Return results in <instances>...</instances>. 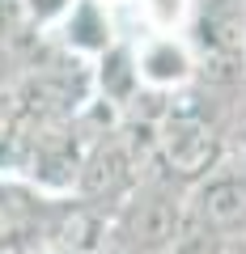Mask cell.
Returning a JSON list of instances; mask_svg holds the SVG:
<instances>
[{"label":"cell","mask_w":246,"mask_h":254,"mask_svg":"<svg viewBox=\"0 0 246 254\" xmlns=\"http://www.w3.org/2000/svg\"><path fill=\"white\" fill-rule=\"evenodd\" d=\"M17 131H21V115H17V102H13V89L4 85V89H0V174L9 170Z\"/></svg>","instance_id":"52a82bcc"},{"label":"cell","mask_w":246,"mask_h":254,"mask_svg":"<svg viewBox=\"0 0 246 254\" xmlns=\"http://www.w3.org/2000/svg\"><path fill=\"white\" fill-rule=\"evenodd\" d=\"M17 4H21L26 26L34 30L38 38H51V30L68 17V9H73L77 0H17Z\"/></svg>","instance_id":"8992f818"},{"label":"cell","mask_w":246,"mask_h":254,"mask_svg":"<svg viewBox=\"0 0 246 254\" xmlns=\"http://www.w3.org/2000/svg\"><path fill=\"white\" fill-rule=\"evenodd\" d=\"M47 43L60 55L77 60V64H93L106 47L119 43V34H115V21H110L102 0H77L73 9H68V17L51 30Z\"/></svg>","instance_id":"5b68a950"},{"label":"cell","mask_w":246,"mask_h":254,"mask_svg":"<svg viewBox=\"0 0 246 254\" xmlns=\"http://www.w3.org/2000/svg\"><path fill=\"white\" fill-rule=\"evenodd\" d=\"M187 220L217 242L246 237V174L221 161L187 187Z\"/></svg>","instance_id":"7a4b0ae2"},{"label":"cell","mask_w":246,"mask_h":254,"mask_svg":"<svg viewBox=\"0 0 246 254\" xmlns=\"http://www.w3.org/2000/svg\"><path fill=\"white\" fill-rule=\"evenodd\" d=\"M51 208L55 195H43L38 187L13 178V174H0V254H21L38 237H47Z\"/></svg>","instance_id":"277c9868"},{"label":"cell","mask_w":246,"mask_h":254,"mask_svg":"<svg viewBox=\"0 0 246 254\" xmlns=\"http://www.w3.org/2000/svg\"><path fill=\"white\" fill-rule=\"evenodd\" d=\"M225 165L246 174V110L229 115V127H225Z\"/></svg>","instance_id":"9c48e42d"},{"label":"cell","mask_w":246,"mask_h":254,"mask_svg":"<svg viewBox=\"0 0 246 254\" xmlns=\"http://www.w3.org/2000/svg\"><path fill=\"white\" fill-rule=\"evenodd\" d=\"M182 225H187V187L170 178L157 161H149L136 187L110 212L106 246L123 254H165Z\"/></svg>","instance_id":"6da1fadb"},{"label":"cell","mask_w":246,"mask_h":254,"mask_svg":"<svg viewBox=\"0 0 246 254\" xmlns=\"http://www.w3.org/2000/svg\"><path fill=\"white\" fill-rule=\"evenodd\" d=\"M217 250H221V242L212 233H204L200 225H191V220H187V225L178 229V237L165 246V254H217Z\"/></svg>","instance_id":"ba28073f"},{"label":"cell","mask_w":246,"mask_h":254,"mask_svg":"<svg viewBox=\"0 0 246 254\" xmlns=\"http://www.w3.org/2000/svg\"><path fill=\"white\" fill-rule=\"evenodd\" d=\"M217 254H246V237H234V242H221Z\"/></svg>","instance_id":"30bf717a"},{"label":"cell","mask_w":246,"mask_h":254,"mask_svg":"<svg viewBox=\"0 0 246 254\" xmlns=\"http://www.w3.org/2000/svg\"><path fill=\"white\" fill-rule=\"evenodd\" d=\"M132 47L136 89L149 98H174L195 81V51L187 34H145Z\"/></svg>","instance_id":"3957f363"}]
</instances>
